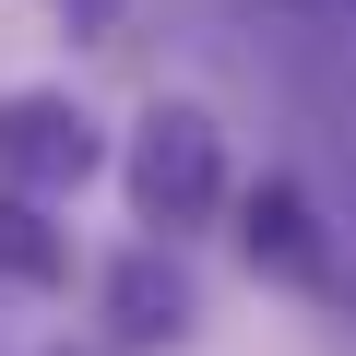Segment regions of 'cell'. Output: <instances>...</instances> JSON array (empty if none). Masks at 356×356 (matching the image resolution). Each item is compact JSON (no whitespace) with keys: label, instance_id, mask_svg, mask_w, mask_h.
Masks as SVG:
<instances>
[{"label":"cell","instance_id":"6","mask_svg":"<svg viewBox=\"0 0 356 356\" xmlns=\"http://www.w3.org/2000/svg\"><path fill=\"white\" fill-rule=\"evenodd\" d=\"M72 13H83V24H119V0H72Z\"/></svg>","mask_w":356,"mask_h":356},{"label":"cell","instance_id":"4","mask_svg":"<svg viewBox=\"0 0 356 356\" xmlns=\"http://www.w3.org/2000/svg\"><path fill=\"white\" fill-rule=\"evenodd\" d=\"M250 261H273V273L321 285V238H309V202L285 191V178H261V191H250Z\"/></svg>","mask_w":356,"mask_h":356},{"label":"cell","instance_id":"2","mask_svg":"<svg viewBox=\"0 0 356 356\" xmlns=\"http://www.w3.org/2000/svg\"><path fill=\"white\" fill-rule=\"evenodd\" d=\"M0 178L13 191H83L95 178V119L72 95H0Z\"/></svg>","mask_w":356,"mask_h":356},{"label":"cell","instance_id":"5","mask_svg":"<svg viewBox=\"0 0 356 356\" xmlns=\"http://www.w3.org/2000/svg\"><path fill=\"white\" fill-rule=\"evenodd\" d=\"M0 273L13 285H60L72 273V250H60V226L24 202V191H0Z\"/></svg>","mask_w":356,"mask_h":356},{"label":"cell","instance_id":"1","mask_svg":"<svg viewBox=\"0 0 356 356\" xmlns=\"http://www.w3.org/2000/svg\"><path fill=\"white\" fill-rule=\"evenodd\" d=\"M131 202H143V226H166V238L226 202V131H214L191 95L143 107V131H131Z\"/></svg>","mask_w":356,"mask_h":356},{"label":"cell","instance_id":"3","mask_svg":"<svg viewBox=\"0 0 356 356\" xmlns=\"http://www.w3.org/2000/svg\"><path fill=\"white\" fill-rule=\"evenodd\" d=\"M107 321H119L131 344H154V332H178V321H191V285H178L154 250H131V261L107 273Z\"/></svg>","mask_w":356,"mask_h":356}]
</instances>
